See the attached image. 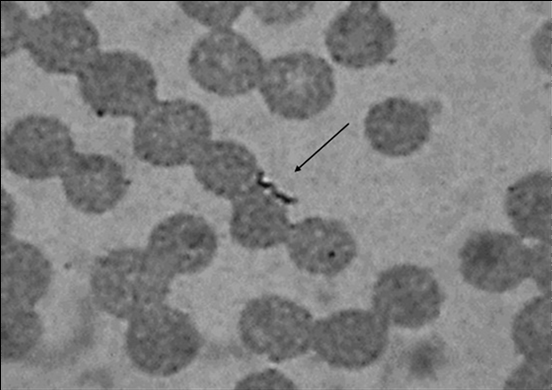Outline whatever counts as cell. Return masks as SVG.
Segmentation results:
<instances>
[{"instance_id": "7402d4cb", "label": "cell", "mask_w": 552, "mask_h": 390, "mask_svg": "<svg viewBox=\"0 0 552 390\" xmlns=\"http://www.w3.org/2000/svg\"><path fill=\"white\" fill-rule=\"evenodd\" d=\"M512 339L525 361L551 364V300L536 297L517 314L512 326Z\"/></svg>"}, {"instance_id": "ac0fdd59", "label": "cell", "mask_w": 552, "mask_h": 390, "mask_svg": "<svg viewBox=\"0 0 552 390\" xmlns=\"http://www.w3.org/2000/svg\"><path fill=\"white\" fill-rule=\"evenodd\" d=\"M190 165L207 191L231 201L260 184L256 157L247 147L231 140L207 142Z\"/></svg>"}, {"instance_id": "f546056e", "label": "cell", "mask_w": 552, "mask_h": 390, "mask_svg": "<svg viewBox=\"0 0 552 390\" xmlns=\"http://www.w3.org/2000/svg\"><path fill=\"white\" fill-rule=\"evenodd\" d=\"M532 274L539 289L551 295V249L550 244L542 243L532 248Z\"/></svg>"}, {"instance_id": "4fadbf2b", "label": "cell", "mask_w": 552, "mask_h": 390, "mask_svg": "<svg viewBox=\"0 0 552 390\" xmlns=\"http://www.w3.org/2000/svg\"><path fill=\"white\" fill-rule=\"evenodd\" d=\"M442 303L437 280L416 265H396L383 271L373 287L374 312L387 325L422 327L439 316Z\"/></svg>"}, {"instance_id": "6da1fadb", "label": "cell", "mask_w": 552, "mask_h": 390, "mask_svg": "<svg viewBox=\"0 0 552 390\" xmlns=\"http://www.w3.org/2000/svg\"><path fill=\"white\" fill-rule=\"evenodd\" d=\"M77 78L83 100L101 117L137 120L158 101L155 71L134 52H99Z\"/></svg>"}, {"instance_id": "8fae6325", "label": "cell", "mask_w": 552, "mask_h": 390, "mask_svg": "<svg viewBox=\"0 0 552 390\" xmlns=\"http://www.w3.org/2000/svg\"><path fill=\"white\" fill-rule=\"evenodd\" d=\"M387 343V323L368 310H341L313 325L311 347L324 362L336 368H365L381 357Z\"/></svg>"}, {"instance_id": "8992f818", "label": "cell", "mask_w": 552, "mask_h": 390, "mask_svg": "<svg viewBox=\"0 0 552 390\" xmlns=\"http://www.w3.org/2000/svg\"><path fill=\"white\" fill-rule=\"evenodd\" d=\"M258 88L274 115L298 121L319 115L336 93L330 64L308 52H293L265 62Z\"/></svg>"}, {"instance_id": "ffe728a7", "label": "cell", "mask_w": 552, "mask_h": 390, "mask_svg": "<svg viewBox=\"0 0 552 390\" xmlns=\"http://www.w3.org/2000/svg\"><path fill=\"white\" fill-rule=\"evenodd\" d=\"M1 239V308L33 309L49 287L51 264L34 245Z\"/></svg>"}, {"instance_id": "4316f807", "label": "cell", "mask_w": 552, "mask_h": 390, "mask_svg": "<svg viewBox=\"0 0 552 390\" xmlns=\"http://www.w3.org/2000/svg\"><path fill=\"white\" fill-rule=\"evenodd\" d=\"M259 18L271 23L291 22L304 16L312 2H249Z\"/></svg>"}, {"instance_id": "52a82bcc", "label": "cell", "mask_w": 552, "mask_h": 390, "mask_svg": "<svg viewBox=\"0 0 552 390\" xmlns=\"http://www.w3.org/2000/svg\"><path fill=\"white\" fill-rule=\"evenodd\" d=\"M260 52L231 28L213 29L200 37L188 57L192 79L205 91L236 97L253 90L264 67Z\"/></svg>"}, {"instance_id": "277c9868", "label": "cell", "mask_w": 552, "mask_h": 390, "mask_svg": "<svg viewBox=\"0 0 552 390\" xmlns=\"http://www.w3.org/2000/svg\"><path fill=\"white\" fill-rule=\"evenodd\" d=\"M135 121L134 153L157 167L190 164L212 135L208 112L183 98L157 101Z\"/></svg>"}, {"instance_id": "5bb4252c", "label": "cell", "mask_w": 552, "mask_h": 390, "mask_svg": "<svg viewBox=\"0 0 552 390\" xmlns=\"http://www.w3.org/2000/svg\"><path fill=\"white\" fill-rule=\"evenodd\" d=\"M217 248V236L204 218L177 213L153 228L146 251L174 277L195 274L207 268Z\"/></svg>"}, {"instance_id": "e0dca14e", "label": "cell", "mask_w": 552, "mask_h": 390, "mask_svg": "<svg viewBox=\"0 0 552 390\" xmlns=\"http://www.w3.org/2000/svg\"><path fill=\"white\" fill-rule=\"evenodd\" d=\"M364 133L375 151L390 157L409 156L429 139L428 112L417 102L390 97L369 109Z\"/></svg>"}, {"instance_id": "83f0119b", "label": "cell", "mask_w": 552, "mask_h": 390, "mask_svg": "<svg viewBox=\"0 0 552 390\" xmlns=\"http://www.w3.org/2000/svg\"><path fill=\"white\" fill-rule=\"evenodd\" d=\"M551 386V364L525 361L508 378L506 389H545Z\"/></svg>"}, {"instance_id": "4dcf8cb0", "label": "cell", "mask_w": 552, "mask_h": 390, "mask_svg": "<svg viewBox=\"0 0 552 390\" xmlns=\"http://www.w3.org/2000/svg\"><path fill=\"white\" fill-rule=\"evenodd\" d=\"M13 213L14 210L12 199L2 189V238L11 235Z\"/></svg>"}, {"instance_id": "2e32d148", "label": "cell", "mask_w": 552, "mask_h": 390, "mask_svg": "<svg viewBox=\"0 0 552 390\" xmlns=\"http://www.w3.org/2000/svg\"><path fill=\"white\" fill-rule=\"evenodd\" d=\"M60 179L68 202L87 214H102L113 209L130 185L120 163L96 153L75 152Z\"/></svg>"}, {"instance_id": "cb8c5ba5", "label": "cell", "mask_w": 552, "mask_h": 390, "mask_svg": "<svg viewBox=\"0 0 552 390\" xmlns=\"http://www.w3.org/2000/svg\"><path fill=\"white\" fill-rule=\"evenodd\" d=\"M190 18L213 29L231 28L249 2H177Z\"/></svg>"}, {"instance_id": "30bf717a", "label": "cell", "mask_w": 552, "mask_h": 390, "mask_svg": "<svg viewBox=\"0 0 552 390\" xmlns=\"http://www.w3.org/2000/svg\"><path fill=\"white\" fill-rule=\"evenodd\" d=\"M324 41L335 63L363 69L388 58L396 46V30L378 2L356 1L334 17Z\"/></svg>"}, {"instance_id": "d4e9b609", "label": "cell", "mask_w": 552, "mask_h": 390, "mask_svg": "<svg viewBox=\"0 0 552 390\" xmlns=\"http://www.w3.org/2000/svg\"><path fill=\"white\" fill-rule=\"evenodd\" d=\"M445 361L444 345L438 339L419 342L408 356V369L419 379L429 378L441 368Z\"/></svg>"}, {"instance_id": "7c38bea8", "label": "cell", "mask_w": 552, "mask_h": 390, "mask_svg": "<svg viewBox=\"0 0 552 390\" xmlns=\"http://www.w3.org/2000/svg\"><path fill=\"white\" fill-rule=\"evenodd\" d=\"M532 248L512 234L482 231L462 246L460 270L475 288L491 293L512 290L532 274Z\"/></svg>"}, {"instance_id": "9c48e42d", "label": "cell", "mask_w": 552, "mask_h": 390, "mask_svg": "<svg viewBox=\"0 0 552 390\" xmlns=\"http://www.w3.org/2000/svg\"><path fill=\"white\" fill-rule=\"evenodd\" d=\"M68 127L59 119L28 115L5 132L2 158L5 168L29 180L60 176L75 153Z\"/></svg>"}, {"instance_id": "9a60e30c", "label": "cell", "mask_w": 552, "mask_h": 390, "mask_svg": "<svg viewBox=\"0 0 552 390\" xmlns=\"http://www.w3.org/2000/svg\"><path fill=\"white\" fill-rule=\"evenodd\" d=\"M285 243L292 262L312 275L334 276L357 254L352 234L335 219L308 217L292 224Z\"/></svg>"}, {"instance_id": "7a4b0ae2", "label": "cell", "mask_w": 552, "mask_h": 390, "mask_svg": "<svg viewBox=\"0 0 552 390\" xmlns=\"http://www.w3.org/2000/svg\"><path fill=\"white\" fill-rule=\"evenodd\" d=\"M172 279L146 250L122 248L95 260L90 286L94 302L102 311L129 320L140 311L163 303Z\"/></svg>"}, {"instance_id": "484cf974", "label": "cell", "mask_w": 552, "mask_h": 390, "mask_svg": "<svg viewBox=\"0 0 552 390\" xmlns=\"http://www.w3.org/2000/svg\"><path fill=\"white\" fill-rule=\"evenodd\" d=\"M2 58L21 47L28 14L15 2H2Z\"/></svg>"}, {"instance_id": "3957f363", "label": "cell", "mask_w": 552, "mask_h": 390, "mask_svg": "<svg viewBox=\"0 0 552 390\" xmlns=\"http://www.w3.org/2000/svg\"><path fill=\"white\" fill-rule=\"evenodd\" d=\"M203 338L190 316L163 303L129 319L126 352L141 372L169 377L186 368L199 354Z\"/></svg>"}, {"instance_id": "d6986e66", "label": "cell", "mask_w": 552, "mask_h": 390, "mask_svg": "<svg viewBox=\"0 0 552 390\" xmlns=\"http://www.w3.org/2000/svg\"><path fill=\"white\" fill-rule=\"evenodd\" d=\"M291 225L284 202L260 184L232 200L230 234L244 248L260 250L284 243Z\"/></svg>"}, {"instance_id": "5b68a950", "label": "cell", "mask_w": 552, "mask_h": 390, "mask_svg": "<svg viewBox=\"0 0 552 390\" xmlns=\"http://www.w3.org/2000/svg\"><path fill=\"white\" fill-rule=\"evenodd\" d=\"M50 11L25 24L21 47L51 74H78L99 53V33L82 12L89 2H47Z\"/></svg>"}, {"instance_id": "ba28073f", "label": "cell", "mask_w": 552, "mask_h": 390, "mask_svg": "<svg viewBox=\"0 0 552 390\" xmlns=\"http://www.w3.org/2000/svg\"><path fill=\"white\" fill-rule=\"evenodd\" d=\"M313 317L299 304L277 295L250 300L238 322L240 339L250 352L280 363L311 347Z\"/></svg>"}, {"instance_id": "603a6c76", "label": "cell", "mask_w": 552, "mask_h": 390, "mask_svg": "<svg viewBox=\"0 0 552 390\" xmlns=\"http://www.w3.org/2000/svg\"><path fill=\"white\" fill-rule=\"evenodd\" d=\"M43 325L33 309L1 308V358L14 363L25 358L37 345Z\"/></svg>"}, {"instance_id": "44dd1931", "label": "cell", "mask_w": 552, "mask_h": 390, "mask_svg": "<svg viewBox=\"0 0 552 390\" xmlns=\"http://www.w3.org/2000/svg\"><path fill=\"white\" fill-rule=\"evenodd\" d=\"M552 180L550 173L537 171L508 187L507 217L519 235L551 244Z\"/></svg>"}, {"instance_id": "f1b7e54d", "label": "cell", "mask_w": 552, "mask_h": 390, "mask_svg": "<svg viewBox=\"0 0 552 390\" xmlns=\"http://www.w3.org/2000/svg\"><path fill=\"white\" fill-rule=\"evenodd\" d=\"M294 383L283 373L267 369L252 373L241 379L236 389H295Z\"/></svg>"}]
</instances>
